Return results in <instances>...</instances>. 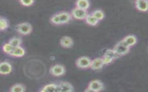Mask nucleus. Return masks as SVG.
<instances>
[{
  "mask_svg": "<svg viewBox=\"0 0 148 92\" xmlns=\"http://www.w3.org/2000/svg\"><path fill=\"white\" fill-rule=\"evenodd\" d=\"M16 30L20 34L25 36L31 33L32 30V27L29 22H24L17 24L16 26Z\"/></svg>",
  "mask_w": 148,
  "mask_h": 92,
  "instance_id": "nucleus-1",
  "label": "nucleus"
},
{
  "mask_svg": "<svg viewBox=\"0 0 148 92\" xmlns=\"http://www.w3.org/2000/svg\"><path fill=\"white\" fill-rule=\"evenodd\" d=\"M113 49L120 56L127 54L129 52L130 47H128L122 40L115 45Z\"/></svg>",
  "mask_w": 148,
  "mask_h": 92,
  "instance_id": "nucleus-2",
  "label": "nucleus"
},
{
  "mask_svg": "<svg viewBox=\"0 0 148 92\" xmlns=\"http://www.w3.org/2000/svg\"><path fill=\"white\" fill-rule=\"evenodd\" d=\"M91 60L87 56L79 57L76 61V66L80 68L85 69L90 67Z\"/></svg>",
  "mask_w": 148,
  "mask_h": 92,
  "instance_id": "nucleus-3",
  "label": "nucleus"
},
{
  "mask_svg": "<svg viewBox=\"0 0 148 92\" xmlns=\"http://www.w3.org/2000/svg\"><path fill=\"white\" fill-rule=\"evenodd\" d=\"M65 68L61 64H54L50 68V73L54 76H60L65 73Z\"/></svg>",
  "mask_w": 148,
  "mask_h": 92,
  "instance_id": "nucleus-4",
  "label": "nucleus"
},
{
  "mask_svg": "<svg viewBox=\"0 0 148 92\" xmlns=\"http://www.w3.org/2000/svg\"><path fill=\"white\" fill-rule=\"evenodd\" d=\"M88 13L87 10L79 9L77 7L73 8L71 11V15L72 17L77 20H85Z\"/></svg>",
  "mask_w": 148,
  "mask_h": 92,
  "instance_id": "nucleus-5",
  "label": "nucleus"
},
{
  "mask_svg": "<svg viewBox=\"0 0 148 92\" xmlns=\"http://www.w3.org/2000/svg\"><path fill=\"white\" fill-rule=\"evenodd\" d=\"M12 71L11 64L6 61L0 62V74L8 75Z\"/></svg>",
  "mask_w": 148,
  "mask_h": 92,
  "instance_id": "nucleus-6",
  "label": "nucleus"
},
{
  "mask_svg": "<svg viewBox=\"0 0 148 92\" xmlns=\"http://www.w3.org/2000/svg\"><path fill=\"white\" fill-rule=\"evenodd\" d=\"M88 87L98 92H99L100 91H102L104 89V85L103 83L100 81L99 80H91L88 86Z\"/></svg>",
  "mask_w": 148,
  "mask_h": 92,
  "instance_id": "nucleus-7",
  "label": "nucleus"
},
{
  "mask_svg": "<svg viewBox=\"0 0 148 92\" xmlns=\"http://www.w3.org/2000/svg\"><path fill=\"white\" fill-rule=\"evenodd\" d=\"M58 88L60 92H73V87L69 82H60L58 84Z\"/></svg>",
  "mask_w": 148,
  "mask_h": 92,
  "instance_id": "nucleus-8",
  "label": "nucleus"
},
{
  "mask_svg": "<svg viewBox=\"0 0 148 92\" xmlns=\"http://www.w3.org/2000/svg\"><path fill=\"white\" fill-rule=\"evenodd\" d=\"M60 17L61 24H65L68 23L72 18L71 13L67 12H61L58 13Z\"/></svg>",
  "mask_w": 148,
  "mask_h": 92,
  "instance_id": "nucleus-9",
  "label": "nucleus"
},
{
  "mask_svg": "<svg viewBox=\"0 0 148 92\" xmlns=\"http://www.w3.org/2000/svg\"><path fill=\"white\" fill-rule=\"evenodd\" d=\"M60 45L64 48H71L73 45V39L69 36H63L60 40Z\"/></svg>",
  "mask_w": 148,
  "mask_h": 92,
  "instance_id": "nucleus-10",
  "label": "nucleus"
},
{
  "mask_svg": "<svg viewBox=\"0 0 148 92\" xmlns=\"http://www.w3.org/2000/svg\"><path fill=\"white\" fill-rule=\"evenodd\" d=\"M136 9L141 12H146L148 9V1L146 0H138L135 2Z\"/></svg>",
  "mask_w": 148,
  "mask_h": 92,
  "instance_id": "nucleus-11",
  "label": "nucleus"
},
{
  "mask_svg": "<svg viewBox=\"0 0 148 92\" xmlns=\"http://www.w3.org/2000/svg\"><path fill=\"white\" fill-rule=\"evenodd\" d=\"M40 92H60L58 84L49 83L45 85L41 90Z\"/></svg>",
  "mask_w": 148,
  "mask_h": 92,
  "instance_id": "nucleus-12",
  "label": "nucleus"
},
{
  "mask_svg": "<svg viewBox=\"0 0 148 92\" xmlns=\"http://www.w3.org/2000/svg\"><path fill=\"white\" fill-rule=\"evenodd\" d=\"M104 64L103 63L102 58L100 57H97L92 60H91V63L90 66V68L92 70H97L101 69L103 66Z\"/></svg>",
  "mask_w": 148,
  "mask_h": 92,
  "instance_id": "nucleus-13",
  "label": "nucleus"
},
{
  "mask_svg": "<svg viewBox=\"0 0 148 92\" xmlns=\"http://www.w3.org/2000/svg\"><path fill=\"white\" fill-rule=\"evenodd\" d=\"M25 53V51L21 46L13 48V51L10 53V55L16 57H23Z\"/></svg>",
  "mask_w": 148,
  "mask_h": 92,
  "instance_id": "nucleus-14",
  "label": "nucleus"
},
{
  "mask_svg": "<svg viewBox=\"0 0 148 92\" xmlns=\"http://www.w3.org/2000/svg\"><path fill=\"white\" fill-rule=\"evenodd\" d=\"M123 40L130 47L135 45L137 42L136 37L134 35H128L125 36Z\"/></svg>",
  "mask_w": 148,
  "mask_h": 92,
  "instance_id": "nucleus-15",
  "label": "nucleus"
},
{
  "mask_svg": "<svg viewBox=\"0 0 148 92\" xmlns=\"http://www.w3.org/2000/svg\"><path fill=\"white\" fill-rule=\"evenodd\" d=\"M75 4H76V7L85 10H87V9H88L90 6V2L87 0L77 1Z\"/></svg>",
  "mask_w": 148,
  "mask_h": 92,
  "instance_id": "nucleus-16",
  "label": "nucleus"
},
{
  "mask_svg": "<svg viewBox=\"0 0 148 92\" xmlns=\"http://www.w3.org/2000/svg\"><path fill=\"white\" fill-rule=\"evenodd\" d=\"M85 21L86 23L90 25L91 26H95L98 23L99 20H98L92 14H88L87 17L85 18Z\"/></svg>",
  "mask_w": 148,
  "mask_h": 92,
  "instance_id": "nucleus-17",
  "label": "nucleus"
},
{
  "mask_svg": "<svg viewBox=\"0 0 148 92\" xmlns=\"http://www.w3.org/2000/svg\"><path fill=\"white\" fill-rule=\"evenodd\" d=\"M25 90V86L20 83H17L12 86L10 92H24Z\"/></svg>",
  "mask_w": 148,
  "mask_h": 92,
  "instance_id": "nucleus-18",
  "label": "nucleus"
},
{
  "mask_svg": "<svg viewBox=\"0 0 148 92\" xmlns=\"http://www.w3.org/2000/svg\"><path fill=\"white\" fill-rule=\"evenodd\" d=\"M8 43L9 44H10V45L13 48H15V47H17L21 46V44L22 43V40L19 37H12L11 39H10Z\"/></svg>",
  "mask_w": 148,
  "mask_h": 92,
  "instance_id": "nucleus-19",
  "label": "nucleus"
},
{
  "mask_svg": "<svg viewBox=\"0 0 148 92\" xmlns=\"http://www.w3.org/2000/svg\"><path fill=\"white\" fill-rule=\"evenodd\" d=\"M104 55L108 56L110 57H111L112 59H113V60H115L116 59H117L120 56L114 51V49H107L105 52Z\"/></svg>",
  "mask_w": 148,
  "mask_h": 92,
  "instance_id": "nucleus-20",
  "label": "nucleus"
},
{
  "mask_svg": "<svg viewBox=\"0 0 148 92\" xmlns=\"http://www.w3.org/2000/svg\"><path fill=\"white\" fill-rule=\"evenodd\" d=\"M92 14L99 21L102 20L104 17L103 12L101 10H99V9H97V10H95L94 11H93L92 13Z\"/></svg>",
  "mask_w": 148,
  "mask_h": 92,
  "instance_id": "nucleus-21",
  "label": "nucleus"
},
{
  "mask_svg": "<svg viewBox=\"0 0 148 92\" xmlns=\"http://www.w3.org/2000/svg\"><path fill=\"white\" fill-rule=\"evenodd\" d=\"M9 26L8 21L2 17H0V30H4L6 29Z\"/></svg>",
  "mask_w": 148,
  "mask_h": 92,
  "instance_id": "nucleus-22",
  "label": "nucleus"
},
{
  "mask_svg": "<svg viewBox=\"0 0 148 92\" xmlns=\"http://www.w3.org/2000/svg\"><path fill=\"white\" fill-rule=\"evenodd\" d=\"M13 47L9 43L4 44L2 46V51L6 54L10 55L12 51H13Z\"/></svg>",
  "mask_w": 148,
  "mask_h": 92,
  "instance_id": "nucleus-23",
  "label": "nucleus"
},
{
  "mask_svg": "<svg viewBox=\"0 0 148 92\" xmlns=\"http://www.w3.org/2000/svg\"><path fill=\"white\" fill-rule=\"evenodd\" d=\"M50 21L52 24L54 25H61V22L60 20V17L58 16V13L54 14L50 18Z\"/></svg>",
  "mask_w": 148,
  "mask_h": 92,
  "instance_id": "nucleus-24",
  "label": "nucleus"
},
{
  "mask_svg": "<svg viewBox=\"0 0 148 92\" xmlns=\"http://www.w3.org/2000/svg\"><path fill=\"white\" fill-rule=\"evenodd\" d=\"M102 61H103V63L104 64H108L112 63L114 60L111 57H110L108 56L104 55H103V57H102Z\"/></svg>",
  "mask_w": 148,
  "mask_h": 92,
  "instance_id": "nucleus-25",
  "label": "nucleus"
},
{
  "mask_svg": "<svg viewBox=\"0 0 148 92\" xmlns=\"http://www.w3.org/2000/svg\"><path fill=\"white\" fill-rule=\"evenodd\" d=\"M20 3L25 6H29L32 5L34 3V1L33 0H28V1H25V0H21L20 1Z\"/></svg>",
  "mask_w": 148,
  "mask_h": 92,
  "instance_id": "nucleus-26",
  "label": "nucleus"
},
{
  "mask_svg": "<svg viewBox=\"0 0 148 92\" xmlns=\"http://www.w3.org/2000/svg\"><path fill=\"white\" fill-rule=\"evenodd\" d=\"M84 92H98V91H96L89 87H87L86 89V90H84Z\"/></svg>",
  "mask_w": 148,
  "mask_h": 92,
  "instance_id": "nucleus-27",
  "label": "nucleus"
}]
</instances>
